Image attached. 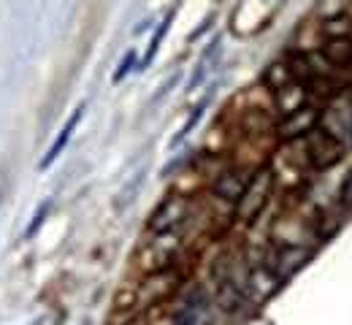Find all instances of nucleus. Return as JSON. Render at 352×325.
<instances>
[{"label":"nucleus","mask_w":352,"mask_h":325,"mask_svg":"<svg viewBox=\"0 0 352 325\" xmlns=\"http://www.w3.org/2000/svg\"><path fill=\"white\" fill-rule=\"evenodd\" d=\"M274 187H276L274 171H271L268 166L255 168L252 177H250V185H247V190H244V195H241L239 203L233 206L236 220L244 223V225L255 223V220L263 214L265 206H268V201H271V195H274Z\"/></svg>","instance_id":"f257e3e1"},{"label":"nucleus","mask_w":352,"mask_h":325,"mask_svg":"<svg viewBox=\"0 0 352 325\" xmlns=\"http://www.w3.org/2000/svg\"><path fill=\"white\" fill-rule=\"evenodd\" d=\"M301 149L311 171H328L344 157V141L331 136L325 128H317L307 139H301Z\"/></svg>","instance_id":"f03ea898"},{"label":"nucleus","mask_w":352,"mask_h":325,"mask_svg":"<svg viewBox=\"0 0 352 325\" xmlns=\"http://www.w3.org/2000/svg\"><path fill=\"white\" fill-rule=\"evenodd\" d=\"M320 125H322V111L309 103V106L293 111V114H287V117H279L274 133L282 141H301L307 139L311 131H317Z\"/></svg>","instance_id":"7ed1b4c3"},{"label":"nucleus","mask_w":352,"mask_h":325,"mask_svg":"<svg viewBox=\"0 0 352 325\" xmlns=\"http://www.w3.org/2000/svg\"><path fill=\"white\" fill-rule=\"evenodd\" d=\"M187 220V198L184 195H168L149 217L146 231L152 236H163V233H176V228Z\"/></svg>","instance_id":"20e7f679"},{"label":"nucleus","mask_w":352,"mask_h":325,"mask_svg":"<svg viewBox=\"0 0 352 325\" xmlns=\"http://www.w3.org/2000/svg\"><path fill=\"white\" fill-rule=\"evenodd\" d=\"M250 177H252V171H247V168H239V166H233V168H225L222 174H217V179L212 182V195L222 201V203H239V198L244 195V190L250 185Z\"/></svg>","instance_id":"39448f33"},{"label":"nucleus","mask_w":352,"mask_h":325,"mask_svg":"<svg viewBox=\"0 0 352 325\" xmlns=\"http://www.w3.org/2000/svg\"><path fill=\"white\" fill-rule=\"evenodd\" d=\"M279 284H282V277L271 269V263H261V266H255V269L247 274L244 295H247L250 301H255V304H263V301H268V298L279 290Z\"/></svg>","instance_id":"423d86ee"},{"label":"nucleus","mask_w":352,"mask_h":325,"mask_svg":"<svg viewBox=\"0 0 352 325\" xmlns=\"http://www.w3.org/2000/svg\"><path fill=\"white\" fill-rule=\"evenodd\" d=\"M176 233H163V236H155L149 241V247L144 249V269L146 274H155V271H163L174 263V255H176Z\"/></svg>","instance_id":"0eeeda50"},{"label":"nucleus","mask_w":352,"mask_h":325,"mask_svg":"<svg viewBox=\"0 0 352 325\" xmlns=\"http://www.w3.org/2000/svg\"><path fill=\"white\" fill-rule=\"evenodd\" d=\"M309 258H311V247L293 241V244H285V247L276 249L271 269H274L282 279H287L290 274H296L298 269H304V266L309 263Z\"/></svg>","instance_id":"6e6552de"},{"label":"nucleus","mask_w":352,"mask_h":325,"mask_svg":"<svg viewBox=\"0 0 352 325\" xmlns=\"http://www.w3.org/2000/svg\"><path fill=\"white\" fill-rule=\"evenodd\" d=\"M176 287V274L163 269V271H155V274H146L144 287L138 290V304L149 306V304H157L163 298H168Z\"/></svg>","instance_id":"1a4fd4ad"},{"label":"nucleus","mask_w":352,"mask_h":325,"mask_svg":"<svg viewBox=\"0 0 352 325\" xmlns=\"http://www.w3.org/2000/svg\"><path fill=\"white\" fill-rule=\"evenodd\" d=\"M304 106H309V87L301 85L298 79L274 93V109H276L279 117H287V114H293Z\"/></svg>","instance_id":"9d476101"},{"label":"nucleus","mask_w":352,"mask_h":325,"mask_svg":"<svg viewBox=\"0 0 352 325\" xmlns=\"http://www.w3.org/2000/svg\"><path fill=\"white\" fill-rule=\"evenodd\" d=\"M82 117H85V103L65 120V125H63V131L57 133V139L52 141V146L46 149V155L41 157V163H38V168H49L60 155H63V149L68 146V141H71V136H74V131L79 128V122H82Z\"/></svg>","instance_id":"9b49d317"},{"label":"nucleus","mask_w":352,"mask_h":325,"mask_svg":"<svg viewBox=\"0 0 352 325\" xmlns=\"http://www.w3.org/2000/svg\"><path fill=\"white\" fill-rule=\"evenodd\" d=\"M322 57L336 68V71H344L352 68V38H333V41H325V47L320 49Z\"/></svg>","instance_id":"f8f14e48"},{"label":"nucleus","mask_w":352,"mask_h":325,"mask_svg":"<svg viewBox=\"0 0 352 325\" xmlns=\"http://www.w3.org/2000/svg\"><path fill=\"white\" fill-rule=\"evenodd\" d=\"M325 41H333V38H352V19L347 14H333V16H325L322 25H320Z\"/></svg>","instance_id":"ddd939ff"},{"label":"nucleus","mask_w":352,"mask_h":325,"mask_svg":"<svg viewBox=\"0 0 352 325\" xmlns=\"http://www.w3.org/2000/svg\"><path fill=\"white\" fill-rule=\"evenodd\" d=\"M265 85H268V90L271 93H276V90H282V87H287L290 82H296V74H293V68H290V60L285 63V60H279V63H274V65H268V71H265Z\"/></svg>","instance_id":"4468645a"},{"label":"nucleus","mask_w":352,"mask_h":325,"mask_svg":"<svg viewBox=\"0 0 352 325\" xmlns=\"http://www.w3.org/2000/svg\"><path fill=\"white\" fill-rule=\"evenodd\" d=\"M174 14H176V11H168V14H166V19L160 22V27L155 30V36H152V41H149V49H146V54H144V60H141V68L152 65V60H155L157 49H160L163 38H166V33H168V27H171V22H174Z\"/></svg>","instance_id":"2eb2a0df"},{"label":"nucleus","mask_w":352,"mask_h":325,"mask_svg":"<svg viewBox=\"0 0 352 325\" xmlns=\"http://www.w3.org/2000/svg\"><path fill=\"white\" fill-rule=\"evenodd\" d=\"M217 54H220V41H214L212 47L204 52V57L198 60L195 74H192V79H190V90H192V87H198V85L206 79V74H209V63H214V60H217Z\"/></svg>","instance_id":"dca6fc26"},{"label":"nucleus","mask_w":352,"mask_h":325,"mask_svg":"<svg viewBox=\"0 0 352 325\" xmlns=\"http://www.w3.org/2000/svg\"><path fill=\"white\" fill-rule=\"evenodd\" d=\"M209 100H212V98H204V100H201V103H198V106L192 109V114L187 117V122L182 125V131H179V133H176V136H174V141H171L174 146H176V144H182V141H184V139H187V136H190V133H192V131H195V125L201 122V117H204V111H206V106H209Z\"/></svg>","instance_id":"f3484780"},{"label":"nucleus","mask_w":352,"mask_h":325,"mask_svg":"<svg viewBox=\"0 0 352 325\" xmlns=\"http://www.w3.org/2000/svg\"><path fill=\"white\" fill-rule=\"evenodd\" d=\"M49 209H52V201H44L41 203V209L36 212V217H33V223L28 225V231H25V238H30V236H36V231L44 225V220H46V214H49Z\"/></svg>","instance_id":"a211bd4d"},{"label":"nucleus","mask_w":352,"mask_h":325,"mask_svg":"<svg viewBox=\"0 0 352 325\" xmlns=\"http://www.w3.org/2000/svg\"><path fill=\"white\" fill-rule=\"evenodd\" d=\"M133 65H135V52H133V49H131V52L125 54V60L120 63V71L114 74V85H117V82H122V79H125V76L131 74V71H133Z\"/></svg>","instance_id":"6ab92c4d"},{"label":"nucleus","mask_w":352,"mask_h":325,"mask_svg":"<svg viewBox=\"0 0 352 325\" xmlns=\"http://www.w3.org/2000/svg\"><path fill=\"white\" fill-rule=\"evenodd\" d=\"M339 201H342L344 206H352V171L344 177V182L339 187Z\"/></svg>","instance_id":"aec40b11"}]
</instances>
